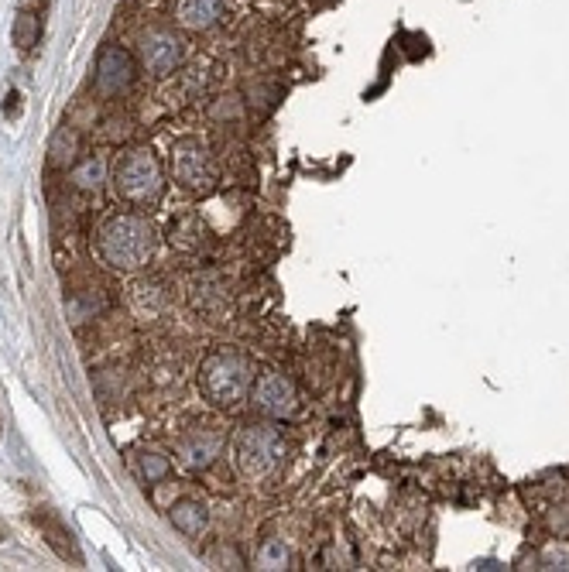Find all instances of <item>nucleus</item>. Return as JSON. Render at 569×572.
<instances>
[{
  "mask_svg": "<svg viewBox=\"0 0 569 572\" xmlns=\"http://www.w3.org/2000/svg\"><path fill=\"white\" fill-rule=\"evenodd\" d=\"M96 251L103 264L117 271H134L155 254V230L138 213H117L96 233Z\"/></svg>",
  "mask_w": 569,
  "mask_h": 572,
  "instance_id": "nucleus-1",
  "label": "nucleus"
},
{
  "mask_svg": "<svg viewBox=\"0 0 569 572\" xmlns=\"http://www.w3.org/2000/svg\"><path fill=\"white\" fill-rule=\"evenodd\" d=\"M254 388V367L237 350H213L199 367V391L216 408H237Z\"/></svg>",
  "mask_w": 569,
  "mask_h": 572,
  "instance_id": "nucleus-2",
  "label": "nucleus"
},
{
  "mask_svg": "<svg viewBox=\"0 0 569 572\" xmlns=\"http://www.w3.org/2000/svg\"><path fill=\"white\" fill-rule=\"evenodd\" d=\"M165 179H162V165L151 155L148 148H134L117 161L114 168V192L120 203L134 206V209H148L162 199Z\"/></svg>",
  "mask_w": 569,
  "mask_h": 572,
  "instance_id": "nucleus-3",
  "label": "nucleus"
},
{
  "mask_svg": "<svg viewBox=\"0 0 569 572\" xmlns=\"http://www.w3.org/2000/svg\"><path fill=\"white\" fill-rule=\"evenodd\" d=\"M234 449H237L240 473L251 480L271 477V473H278L285 463V439L282 432L271 429V425H247V429H240Z\"/></svg>",
  "mask_w": 569,
  "mask_h": 572,
  "instance_id": "nucleus-4",
  "label": "nucleus"
},
{
  "mask_svg": "<svg viewBox=\"0 0 569 572\" xmlns=\"http://www.w3.org/2000/svg\"><path fill=\"white\" fill-rule=\"evenodd\" d=\"M172 172L175 179H179V185H186L189 192H210L216 179H220L216 158L210 155V148L196 138H182L172 144Z\"/></svg>",
  "mask_w": 569,
  "mask_h": 572,
  "instance_id": "nucleus-5",
  "label": "nucleus"
},
{
  "mask_svg": "<svg viewBox=\"0 0 569 572\" xmlns=\"http://www.w3.org/2000/svg\"><path fill=\"white\" fill-rule=\"evenodd\" d=\"M134 76H138V66H134L131 52L120 45H103L100 55H96V72L93 83L103 96H117L124 90H131Z\"/></svg>",
  "mask_w": 569,
  "mask_h": 572,
  "instance_id": "nucleus-6",
  "label": "nucleus"
},
{
  "mask_svg": "<svg viewBox=\"0 0 569 572\" xmlns=\"http://www.w3.org/2000/svg\"><path fill=\"white\" fill-rule=\"evenodd\" d=\"M251 401L264 418H288L295 412V405H299L292 381H288L285 374H278V370H268V374H261L258 381H254Z\"/></svg>",
  "mask_w": 569,
  "mask_h": 572,
  "instance_id": "nucleus-7",
  "label": "nucleus"
},
{
  "mask_svg": "<svg viewBox=\"0 0 569 572\" xmlns=\"http://www.w3.org/2000/svg\"><path fill=\"white\" fill-rule=\"evenodd\" d=\"M182 55H186L182 38L172 35V31H165V28H155L141 38V59H144V66L155 72V76H168V72L179 69Z\"/></svg>",
  "mask_w": 569,
  "mask_h": 572,
  "instance_id": "nucleus-8",
  "label": "nucleus"
},
{
  "mask_svg": "<svg viewBox=\"0 0 569 572\" xmlns=\"http://www.w3.org/2000/svg\"><path fill=\"white\" fill-rule=\"evenodd\" d=\"M223 449V435L220 432H192L179 442V463L186 470L199 473L206 466H213V459L220 456Z\"/></svg>",
  "mask_w": 569,
  "mask_h": 572,
  "instance_id": "nucleus-9",
  "label": "nucleus"
},
{
  "mask_svg": "<svg viewBox=\"0 0 569 572\" xmlns=\"http://www.w3.org/2000/svg\"><path fill=\"white\" fill-rule=\"evenodd\" d=\"M175 21L186 31H210L223 21V0H175Z\"/></svg>",
  "mask_w": 569,
  "mask_h": 572,
  "instance_id": "nucleus-10",
  "label": "nucleus"
},
{
  "mask_svg": "<svg viewBox=\"0 0 569 572\" xmlns=\"http://www.w3.org/2000/svg\"><path fill=\"white\" fill-rule=\"evenodd\" d=\"M172 525L182 531V535H189V538H196V535H203V528H206V507L199 504V501H179V504H172Z\"/></svg>",
  "mask_w": 569,
  "mask_h": 572,
  "instance_id": "nucleus-11",
  "label": "nucleus"
},
{
  "mask_svg": "<svg viewBox=\"0 0 569 572\" xmlns=\"http://www.w3.org/2000/svg\"><path fill=\"white\" fill-rule=\"evenodd\" d=\"M42 528H45L48 542L55 545V552H59L62 559H66V555H69L72 562H83V555H79V549H76V545H72V535H69V528H62V525H59V521H55V518H42Z\"/></svg>",
  "mask_w": 569,
  "mask_h": 572,
  "instance_id": "nucleus-12",
  "label": "nucleus"
},
{
  "mask_svg": "<svg viewBox=\"0 0 569 572\" xmlns=\"http://www.w3.org/2000/svg\"><path fill=\"white\" fill-rule=\"evenodd\" d=\"M138 470H141L144 480L155 483V480H162L165 473H168V459L158 456V453H141L138 456Z\"/></svg>",
  "mask_w": 569,
  "mask_h": 572,
  "instance_id": "nucleus-13",
  "label": "nucleus"
},
{
  "mask_svg": "<svg viewBox=\"0 0 569 572\" xmlns=\"http://www.w3.org/2000/svg\"><path fill=\"white\" fill-rule=\"evenodd\" d=\"M103 182V161H83V165L76 168V185L79 189H96V185Z\"/></svg>",
  "mask_w": 569,
  "mask_h": 572,
  "instance_id": "nucleus-14",
  "label": "nucleus"
},
{
  "mask_svg": "<svg viewBox=\"0 0 569 572\" xmlns=\"http://www.w3.org/2000/svg\"><path fill=\"white\" fill-rule=\"evenodd\" d=\"M546 528H549L556 538H569V504L552 507V511L546 514Z\"/></svg>",
  "mask_w": 569,
  "mask_h": 572,
  "instance_id": "nucleus-15",
  "label": "nucleus"
},
{
  "mask_svg": "<svg viewBox=\"0 0 569 572\" xmlns=\"http://www.w3.org/2000/svg\"><path fill=\"white\" fill-rule=\"evenodd\" d=\"M285 559H288V552H285V545H278V542H271L261 549V566L264 569H282Z\"/></svg>",
  "mask_w": 569,
  "mask_h": 572,
  "instance_id": "nucleus-16",
  "label": "nucleus"
},
{
  "mask_svg": "<svg viewBox=\"0 0 569 572\" xmlns=\"http://www.w3.org/2000/svg\"><path fill=\"white\" fill-rule=\"evenodd\" d=\"M0 542H7V525L0 521Z\"/></svg>",
  "mask_w": 569,
  "mask_h": 572,
  "instance_id": "nucleus-17",
  "label": "nucleus"
}]
</instances>
